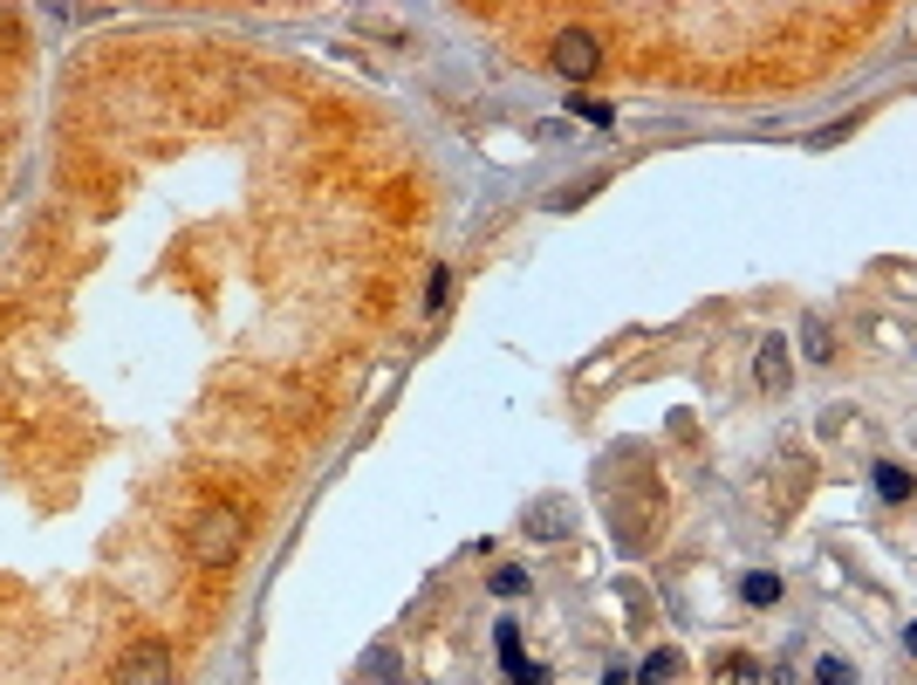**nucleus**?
<instances>
[{
    "instance_id": "7ed1b4c3",
    "label": "nucleus",
    "mask_w": 917,
    "mask_h": 685,
    "mask_svg": "<svg viewBox=\"0 0 917 685\" xmlns=\"http://www.w3.org/2000/svg\"><path fill=\"white\" fill-rule=\"evenodd\" d=\"M548 62H555V75H569V83H590V75L603 69V42L590 28H562L555 48H548Z\"/></svg>"
},
{
    "instance_id": "39448f33",
    "label": "nucleus",
    "mask_w": 917,
    "mask_h": 685,
    "mask_svg": "<svg viewBox=\"0 0 917 685\" xmlns=\"http://www.w3.org/2000/svg\"><path fill=\"white\" fill-rule=\"evenodd\" d=\"M521 535H534V542H569V535H575V500H569V494H541V500H527Z\"/></svg>"
},
{
    "instance_id": "1a4fd4ad",
    "label": "nucleus",
    "mask_w": 917,
    "mask_h": 685,
    "mask_svg": "<svg viewBox=\"0 0 917 685\" xmlns=\"http://www.w3.org/2000/svg\"><path fill=\"white\" fill-rule=\"evenodd\" d=\"M740 597L753 603V611H774V603H781V576H774V569H753V576H740Z\"/></svg>"
},
{
    "instance_id": "20e7f679",
    "label": "nucleus",
    "mask_w": 917,
    "mask_h": 685,
    "mask_svg": "<svg viewBox=\"0 0 917 685\" xmlns=\"http://www.w3.org/2000/svg\"><path fill=\"white\" fill-rule=\"evenodd\" d=\"M110 685H171V645H158V638H144V645H131L117 658V672H110Z\"/></svg>"
},
{
    "instance_id": "aec40b11",
    "label": "nucleus",
    "mask_w": 917,
    "mask_h": 685,
    "mask_svg": "<svg viewBox=\"0 0 917 685\" xmlns=\"http://www.w3.org/2000/svg\"><path fill=\"white\" fill-rule=\"evenodd\" d=\"M603 685H630V672H609V678H603Z\"/></svg>"
},
{
    "instance_id": "9d476101",
    "label": "nucleus",
    "mask_w": 917,
    "mask_h": 685,
    "mask_svg": "<svg viewBox=\"0 0 917 685\" xmlns=\"http://www.w3.org/2000/svg\"><path fill=\"white\" fill-rule=\"evenodd\" d=\"M364 678H384V685H404V658H397L391 645H377V651H364Z\"/></svg>"
},
{
    "instance_id": "dca6fc26",
    "label": "nucleus",
    "mask_w": 917,
    "mask_h": 685,
    "mask_svg": "<svg viewBox=\"0 0 917 685\" xmlns=\"http://www.w3.org/2000/svg\"><path fill=\"white\" fill-rule=\"evenodd\" d=\"M569 104H575V117H590V123H617V110H609L603 96H569Z\"/></svg>"
},
{
    "instance_id": "423d86ee",
    "label": "nucleus",
    "mask_w": 917,
    "mask_h": 685,
    "mask_svg": "<svg viewBox=\"0 0 917 685\" xmlns=\"http://www.w3.org/2000/svg\"><path fill=\"white\" fill-rule=\"evenodd\" d=\"M753 377H760V391H787V336H767V343H760Z\"/></svg>"
},
{
    "instance_id": "a211bd4d",
    "label": "nucleus",
    "mask_w": 917,
    "mask_h": 685,
    "mask_svg": "<svg viewBox=\"0 0 917 685\" xmlns=\"http://www.w3.org/2000/svg\"><path fill=\"white\" fill-rule=\"evenodd\" d=\"M514 685H548V665H534V658H527V665L514 672Z\"/></svg>"
},
{
    "instance_id": "f8f14e48",
    "label": "nucleus",
    "mask_w": 917,
    "mask_h": 685,
    "mask_svg": "<svg viewBox=\"0 0 917 685\" xmlns=\"http://www.w3.org/2000/svg\"><path fill=\"white\" fill-rule=\"evenodd\" d=\"M636 678H644V685H671V678H678V651H651Z\"/></svg>"
},
{
    "instance_id": "f257e3e1",
    "label": "nucleus",
    "mask_w": 917,
    "mask_h": 685,
    "mask_svg": "<svg viewBox=\"0 0 917 685\" xmlns=\"http://www.w3.org/2000/svg\"><path fill=\"white\" fill-rule=\"evenodd\" d=\"M603 507H609V528H617V548H630V555L657 548V535H665V487H657L651 466H636L630 487H617V480H609V487H603Z\"/></svg>"
},
{
    "instance_id": "0eeeda50",
    "label": "nucleus",
    "mask_w": 917,
    "mask_h": 685,
    "mask_svg": "<svg viewBox=\"0 0 917 685\" xmlns=\"http://www.w3.org/2000/svg\"><path fill=\"white\" fill-rule=\"evenodd\" d=\"M801 350H808V364H835V329H829V316H801Z\"/></svg>"
},
{
    "instance_id": "ddd939ff",
    "label": "nucleus",
    "mask_w": 917,
    "mask_h": 685,
    "mask_svg": "<svg viewBox=\"0 0 917 685\" xmlns=\"http://www.w3.org/2000/svg\"><path fill=\"white\" fill-rule=\"evenodd\" d=\"M814 685H856V665L849 658H822V665H814Z\"/></svg>"
},
{
    "instance_id": "6ab92c4d",
    "label": "nucleus",
    "mask_w": 917,
    "mask_h": 685,
    "mask_svg": "<svg viewBox=\"0 0 917 685\" xmlns=\"http://www.w3.org/2000/svg\"><path fill=\"white\" fill-rule=\"evenodd\" d=\"M904 651H910V658H917V624H904Z\"/></svg>"
},
{
    "instance_id": "4468645a",
    "label": "nucleus",
    "mask_w": 917,
    "mask_h": 685,
    "mask_svg": "<svg viewBox=\"0 0 917 685\" xmlns=\"http://www.w3.org/2000/svg\"><path fill=\"white\" fill-rule=\"evenodd\" d=\"M719 685H760V665H753V658H726V665H719Z\"/></svg>"
},
{
    "instance_id": "f03ea898",
    "label": "nucleus",
    "mask_w": 917,
    "mask_h": 685,
    "mask_svg": "<svg viewBox=\"0 0 917 685\" xmlns=\"http://www.w3.org/2000/svg\"><path fill=\"white\" fill-rule=\"evenodd\" d=\"M240 542H247V521H240L234 500H206L192 515V528H186V555L199 569H226L240 555Z\"/></svg>"
},
{
    "instance_id": "f3484780",
    "label": "nucleus",
    "mask_w": 917,
    "mask_h": 685,
    "mask_svg": "<svg viewBox=\"0 0 917 685\" xmlns=\"http://www.w3.org/2000/svg\"><path fill=\"white\" fill-rule=\"evenodd\" d=\"M445 295H452V274L445 268H431V288H425V302H431V316L445 309Z\"/></svg>"
},
{
    "instance_id": "6e6552de",
    "label": "nucleus",
    "mask_w": 917,
    "mask_h": 685,
    "mask_svg": "<svg viewBox=\"0 0 917 685\" xmlns=\"http://www.w3.org/2000/svg\"><path fill=\"white\" fill-rule=\"evenodd\" d=\"M870 480H877V494H883V500H910V494H917V473H910V466H897V460H877V473H870Z\"/></svg>"
},
{
    "instance_id": "9b49d317",
    "label": "nucleus",
    "mask_w": 917,
    "mask_h": 685,
    "mask_svg": "<svg viewBox=\"0 0 917 685\" xmlns=\"http://www.w3.org/2000/svg\"><path fill=\"white\" fill-rule=\"evenodd\" d=\"M801 494H808V460H787V487H781V500H774V507H787V515H795Z\"/></svg>"
},
{
    "instance_id": "2eb2a0df",
    "label": "nucleus",
    "mask_w": 917,
    "mask_h": 685,
    "mask_svg": "<svg viewBox=\"0 0 917 685\" xmlns=\"http://www.w3.org/2000/svg\"><path fill=\"white\" fill-rule=\"evenodd\" d=\"M521 590H527V569H521V563L493 569V597H521Z\"/></svg>"
}]
</instances>
